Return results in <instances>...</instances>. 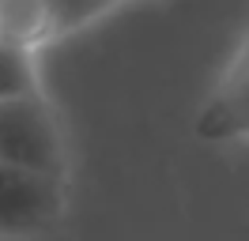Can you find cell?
Returning <instances> with one entry per match:
<instances>
[{"label":"cell","mask_w":249,"mask_h":241,"mask_svg":"<svg viewBox=\"0 0 249 241\" xmlns=\"http://www.w3.org/2000/svg\"><path fill=\"white\" fill-rule=\"evenodd\" d=\"M0 162L64 177V139L38 90L0 102Z\"/></svg>","instance_id":"6da1fadb"},{"label":"cell","mask_w":249,"mask_h":241,"mask_svg":"<svg viewBox=\"0 0 249 241\" xmlns=\"http://www.w3.org/2000/svg\"><path fill=\"white\" fill-rule=\"evenodd\" d=\"M64 207V177L0 162V234H31Z\"/></svg>","instance_id":"7a4b0ae2"},{"label":"cell","mask_w":249,"mask_h":241,"mask_svg":"<svg viewBox=\"0 0 249 241\" xmlns=\"http://www.w3.org/2000/svg\"><path fill=\"white\" fill-rule=\"evenodd\" d=\"M204 136H242L249 132V49L242 53L234 75L227 79V87L219 90V98L208 105V113L200 120Z\"/></svg>","instance_id":"3957f363"},{"label":"cell","mask_w":249,"mask_h":241,"mask_svg":"<svg viewBox=\"0 0 249 241\" xmlns=\"http://www.w3.org/2000/svg\"><path fill=\"white\" fill-rule=\"evenodd\" d=\"M0 38L38 49L42 42L57 38L53 15L46 0H0Z\"/></svg>","instance_id":"277c9868"},{"label":"cell","mask_w":249,"mask_h":241,"mask_svg":"<svg viewBox=\"0 0 249 241\" xmlns=\"http://www.w3.org/2000/svg\"><path fill=\"white\" fill-rule=\"evenodd\" d=\"M31 53L34 49H27V45L0 38V102L38 90V72H34Z\"/></svg>","instance_id":"5b68a950"},{"label":"cell","mask_w":249,"mask_h":241,"mask_svg":"<svg viewBox=\"0 0 249 241\" xmlns=\"http://www.w3.org/2000/svg\"><path fill=\"white\" fill-rule=\"evenodd\" d=\"M46 8H49V15H53L57 34H64V30L83 27V23L94 19L98 12H106L109 0H46Z\"/></svg>","instance_id":"8992f818"},{"label":"cell","mask_w":249,"mask_h":241,"mask_svg":"<svg viewBox=\"0 0 249 241\" xmlns=\"http://www.w3.org/2000/svg\"><path fill=\"white\" fill-rule=\"evenodd\" d=\"M109 4H113V0H109Z\"/></svg>","instance_id":"52a82bcc"}]
</instances>
